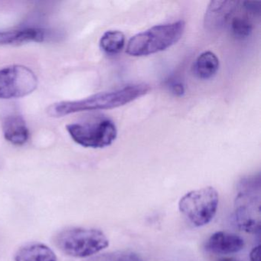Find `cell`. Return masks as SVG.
<instances>
[{
	"label": "cell",
	"mask_w": 261,
	"mask_h": 261,
	"mask_svg": "<svg viewBox=\"0 0 261 261\" xmlns=\"http://www.w3.org/2000/svg\"><path fill=\"white\" fill-rule=\"evenodd\" d=\"M45 32L40 29L30 28L13 31L0 32V45H15L27 42H42Z\"/></svg>",
	"instance_id": "cell-11"
},
{
	"label": "cell",
	"mask_w": 261,
	"mask_h": 261,
	"mask_svg": "<svg viewBox=\"0 0 261 261\" xmlns=\"http://www.w3.org/2000/svg\"><path fill=\"white\" fill-rule=\"evenodd\" d=\"M3 132L6 140L16 146L27 143L30 136L25 120L19 115L9 116L5 119Z\"/></svg>",
	"instance_id": "cell-10"
},
{
	"label": "cell",
	"mask_w": 261,
	"mask_h": 261,
	"mask_svg": "<svg viewBox=\"0 0 261 261\" xmlns=\"http://www.w3.org/2000/svg\"><path fill=\"white\" fill-rule=\"evenodd\" d=\"M100 46L107 54H118L125 46L124 34L117 30L106 32L100 38Z\"/></svg>",
	"instance_id": "cell-14"
},
{
	"label": "cell",
	"mask_w": 261,
	"mask_h": 261,
	"mask_svg": "<svg viewBox=\"0 0 261 261\" xmlns=\"http://www.w3.org/2000/svg\"><path fill=\"white\" fill-rule=\"evenodd\" d=\"M186 30L183 21L155 25L131 38L126 53L134 57L149 56L165 51L178 42Z\"/></svg>",
	"instance_id": "cell-2"
},
{
	"label": "cell",
	"mask_w": 261,
	"mask_h": 261,
	"mask_svg": "<svg viewBox=\"0 0 261 261\" xmlns=\"http://www.w3.org/2000/svg\"><path fill=\"white\" fill-rule=\"evenodd\" d=\"M240 3L237 1H212L204 16V24L209 30H219L228 22Z\"/></svg>",
	"instance_id": "cell-8"
},
{
	"label": "cell",
	"mask_w": 261,
	"mask_h": 261,
	"mask_svg": "<svg viewBox=\"0 0 261 261\" xmlns=\"http://www.w3.org/2000/svg\"><path fill=\"white\" fill-rule=\"evenodd\" d=\"M167 86L169 90L172 91V94L176 96H182L185 93V88L181 82L175 80V79H171L168 81Z\"/></svg>",
	"instance_id": "cell-17"
},
{
	"label": "cell",
	"mask_w": 261,
	"mask_h": 261,
	"mask_svg": "<svg viewBox=\"0 0 261 261\" xmlns=\"http://www.w3.org/2000/svg\"><path fill=\"white\" fill-rule=\"evenodd\" d=\"M244 247L243 238L235 233L218 231L206 241L204 248L215 254H231L241 251Z\"/></svg>",
	"instance_id": "cell-9"
},
{
	"label": "cell",
	"mask_w": 261,
	"mask_h": 261,
	"mask_svg": "<svg viewBox=\"0 0 261 261\" xmlns=\"http://www.w3.org/2000/svg\"><path fill=\"white\" fill-rule=\"evenodd\" d=\"M15 261H57L54 251L41 243H31L21 247Z\"/></svg>",
	"instance_id": "cell-12"
},
{
	"label": "cell",
	"mask_w": 261,
	"mask_h": 261,
	"mask_svg": "<svg viewBox=\"0 0 261 261\" xmlns=\"http://www.w3.org/2000/svg\"><path fill=\"white\" fill-rule=\"evenodd\" d=\"M243 5L249 14L256 16L260 13V2L259 1H255V2L254 1H247V2L243 3Z\"/></svg>",
	"instance_id": "cell-18"
},
{
	"label": "cell",
	"mask_w": 261,
	"mask_h": 261,
	"mask_svg": "<svg viewBox=\"0 0 261 261\" xmlns=\"http://www.w3.org/2000/svg\"><path fill=\"white\" fill-rule=\"evenodd\" d=\"M149 85L134 84L108 92L99 93L75 101H62L48 107L47 114L53 117H62L83 111L113 109L123 106L147 94Z\"/></svg>",
	"instance_id": "cell-1"
},
{
	"label": "cell",
	"mask_w": 261,
	"mask_h": 261,
	"mask_svg": "<svg viewBox=\"0 0 261 261\" xmlns=\"http://www.w3.org/2000/svg\"><path fill=\"white\" fill-rule=\"evenodd\" d=\"M250 261H260V248L259 246L254 247L250 252Z\"/></svg>",
	"instance_id": "cell-19"
},
{
	"label": "cell",
	"mask_w": 261,
	"mask_h": 261,
	"mask_svg": "<svg viewBox=\"0 0 261 261\" xmlns=\"http://www.w3.org/2000/svg\"><path fill=\"white\" fill-rule=\"evenodd\" d=\"M218 202V192L208 186L188 192L180 199L178 208L192 225L201 227L215 218Z\"/></svg>",
	"instance_id": "cell-4"
},
{
	"label": "cell",
	"mask_w": 261,
	"mask_h": 261,
	"mask_svg": "<svg viewBox=\"0 0 261 261\" xmlns=\"http://www.w3.org/2000/svg\"><path fill=\"white\" fill-rule=\"evenodd\" d=\"M253 25L251 22L245 17L233 18L230 22V30L235 37L238 39H245L248 37L252 33Z\"/></svg>",
	"instance_id": "cell-15"
},
{
	"label": "cell",
	"mask_w": 261,
	"mask_h": 261,
	"mask_svg": "<svg viewBox=\"0 0 261 261\" xmlns=\"http://www.w3.org/2000/svg\"><path fill=\"white\" fill-rule=\"evenodd\" d=\"M219 68V59L212 51L201 53L194 64L195 75L201 79L207 80L215 75Z\"/></svg>",
	"instance_id": "cell-13"
},
{
	"label": "cell",
	"mask_w": 261,
	"mask_h": 261,
	"mask_svg": "<svg viewBox=\"0 0 261 261\" xmlns=\"http://www.w3.org/2000/svg\"><path fill=\"white\" fill-rule=\"evenodd\" d=\"M38 79L30 68L12 65L0 70V99L23 97L37 88Z\"/></svg>",
	"instance_id": "cell-6"
},
{
	"label": "cell",
	"mask_w": 261,
	"mask_h": 261,
	"mask_svg": "<svg viewBox=\"0 0 261 261\" xmlns=\"http://www.w3.org/2000/svg\"><path fill=\"white\" fill-rule=\"evenodd\" d=\"M218 261H238L237 259H233V258H224V259H221Z\"/></svg>",
	"instance_id": "cell-20"
},
{
	"label": "cell",
	"mask_w": 261,
	"mask_h": 261,
	"mask_svg": "<svg viewBox=\"0 0 261 261\" xmlns=\"http://www.w3.org/2000/svg\"><path fill=\"white\" fill-rule=\"evenodd\" d=\"M88 261H143V259L133 252L115 251L98 255Z\"/></svg>",
	"instance_id": "cell-16"
},
{
	"label": "cell",
	"mask_w": 261,
	"mask_h": 261,
	"mask_svg": "<svg viewBox=\"0 0 261 261\" xmlns=\"http://www.w3.org/2000/svg\"><path fill=\"white\" fill-rule=\"evenodd\" d=\"M67 130L75 143L84 147L105 148L117 137L115 123L108 118H99L83 123L67 125Z\"/></svg>",
	"instance_id": "cell-5"
},
{
	"label": "cell",
	"mask_w": 261,
	"mask_h": 261,
	"mask_svg": "<svg viewBox=\"0 0 261 261\" xmlns=\"http://www.w3.org/2000/svg\"><path fill=\"white\" fill-rule=\"evenodd\" d=\"M55 243L68 256L85 258L93 256L109 246V240L101 230L86 227H71L57 233Z\"/></svg>",
	"instance_id": "cell-3"
},
{
	"label": "cell",
	"mask_w": 261,
	"mask_h": 261,
	"mask_svg": "<svg viewBox=\"0 0 261 261\" xmlns=\"http://www.w3.org/2000/svg\"><path fill=\"white\" fill-rule=\"evenodd\" d=\"M235 217L240 228L247 232L259 231L260 228L259 196L249 192L239 194L235 203Z\"/></svg>",
	"instance_id": "cell-7"
}]
</instances>
